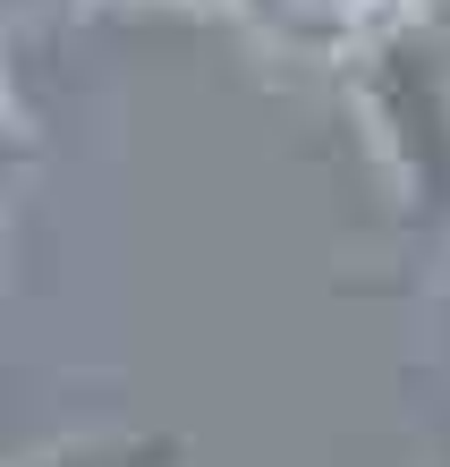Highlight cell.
Segmentation results:
<instances>
[{"label":"cell","instance_id":"1","mask_svg":"<svg viewBox=\"0 0 450 467\" xmlns=\"http://www.w3.org/2000/svg\"><path fill=\"white\" fill-rule=\"evenodd\" d=\"M349 86L374 161L400 187V213L425 230H450V26L425 9H391L349 51Z\"/></svg>","mask_w":450,"mask_h":467},{"label":"cell","instance_id":"2","mask_svg":"<svg viewBox=\"0 0 450 467\" xmlns=\"http://www.w3.org/2000/svg\"><path fill=\"white\" fill-rule=\"evenodd\" d=\"M17 467H179L171 433H102V442H68V451H43V459H17Z\"/></svg>","mask_w":450,"mask_h":467},{"label":"cell","instance_id":"3","mask_svg":"<svg viewBox=\"0 0 450 467\" xmlns=\"http://www.w3.org/2000/svg\"><path fill=\"white\" fill-rule=\"evenodd\" d=\"M26 153H35V128H26V111L9 102V86H0V187L26 171Z\"/></svg>","mask_w":450,"mask_h":467},{"label":"cell","instance_id":"4","mask_svg":"<svg viewBox=\"0 0 450 467\" xmlns=\"http://www.w3.org/2000/svg\"><path fill=\"white\" fill-rule=\"evenodd\" d=\"M9 17H35V9H68V0H0Z\"/></svg>","mask_w":450,"mask_h":467}]
</instances>
